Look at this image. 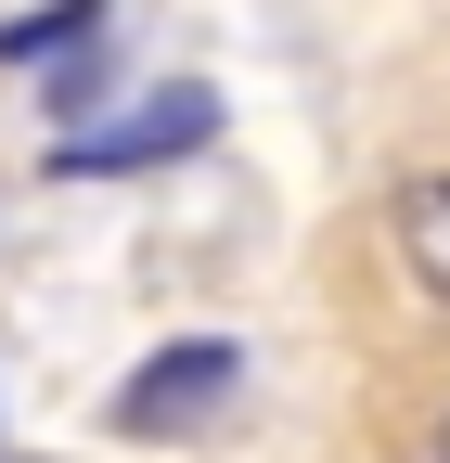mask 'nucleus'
<instances>
[{
    "mask_svg": "<svg viewBox=\"0 0 450 463\" xmlns=\"http://www.w3.org/2000/svg\"><path fill=\"white\" fill-rule=\"evenodd\" d=\"M206 129H219L206 90H155V103H129V116H103V129H78L65 167H78V181H103V167H167V155H193Z\"/></svg>",
    "mask_w": 450,
    "mask_h": 463,
    "instance_id": "2",
    "label": "nucleus"
},
{
    "mask_svg": "<svg viewBox=\"0 0 450 463\" xmlns=\"http://www.w3.org/2000/svg\"><path fill=\"white\" fill-rule=\"evenodd\" d=\"M425 463H450V412H437V438H425Z\"/></svg>",
    "mask_w": 450,
    "mask_h": 463,
    "instance_id": "4",
    "label": "nucleus"
},
{
    "mask_svg": "<svg viewBox=\"0 0 450 463\" xmlns=\"http://www.w3.org/2000/svg\"><path fill=\"white\" fill-rule=\"evenodd\" d=\"M386 258H399V283H412L425 309H450V167L386 194Z\"/></svg>",
    "mask_w": 450,
    "mask_h": 463,
    "instance_id": "3",
    "label": "nucleus"
},
{
    "mask_svg": "<svg viewBox=\"0 0 450 463\" xmlns=\"http://www.w3.org/2000/svg\"><path fill=\"white\" fill-rule=\"evenodd\" d=\"M232 386H245V347L232 335H167L103 412H117V438H193V425L232 412Z\"/></svg>",
    "mask_w": 450,
    "mask_h": 463,
    "instance_id": "1",
    "label": "nucleus"
}]
</instances>
